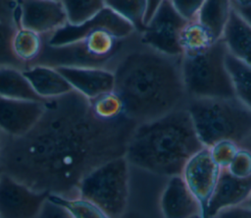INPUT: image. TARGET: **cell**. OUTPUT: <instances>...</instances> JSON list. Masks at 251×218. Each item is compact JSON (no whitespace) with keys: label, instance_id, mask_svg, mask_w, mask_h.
Instances as JSON below:
<instances>
[{"label":"cell","instance_id":"32","mask_svg":"<svg viewBox=\"0 0 251 218\" xmlns=\"http://www.w3.org/2000/svg\"><path fill=\"white\" fill-rule=\"evenodd\" d=\"M213 218H251V207L240 204L221 210Z\"/></svg>","mask_w":251,"mask_h":218},{"label":"cell","instance_id":"14","mask_svg":"<svg viewBox=\"0 0 251 218\" xmlns=\"http://www.w3.org/2000/svg\"><path fill=\"white\" fill-rule=\"evenodd\" d=\"M250 194L251 178H236L226 168H223L216 189L208 203L205 218H213L225 208L245 203Z\"/></svg>","mask_w":251,"mask_h":218},{"label":"cell","instance_id":"1","mask_svg":"<svg viewBox=\"0 0 251 218\" xmlns=\"http://www.w3.org/2000/svg\"><path fill=\"white\" fill-rule=\"evenodd\" d=\"M137 123L126 115L97 118L78 92L48 99L38 122L25 135L5 136L1 168L38 191L68 196L99 165L125 156Z\"/></svg>","mask_w":251,"mask_h":218},{"label":"cell","instance_id":"22","mask_svg":"<svg viewBox=\"0 0 251 218\" xmlns=\"http://www.w3.org/2000/svg\"><path fill=\"white\" fill-rule=\"evenodd\" d=\"M48 199L66 209L74 218H111L92 201L81 196H66L49 193Z\"/></svg>","mask_w":251,"mask_h":218},{"label":"cell","instance_id":"35","mask_svg":"<svg viewBox=\"0 0 251 218\" xmlns=\"http://www.w3.org/2000/svg\"><path fill=\"white\" fill-rule=\"evenodd\" d=\"M2 151H3V138L0 136V161H1V157H2Z\"/></svg>","mask_w":251,"mask_h":218},{"label":"cell","instance_id":"24","mask_svg":"<svg viewBox=\"0 0 251 218\" xmlns=\"http://www.w3.org/2000/svg\"><path fill=\"white\" fill-rule=\"evenodd\" d=\"M89 103L93 114L101 120L113 121L125 116L123 101L115 90L101 94Z\"/></svg>","mask_w":251,"mask_h":218},{"label":"cell","instance_id":"13","mask_svg":"<svg viewBox=\"0 0 251 218\" xmlns=\"http://www.w3.org/2000/svg\"><path fill=\"white\" fill-rule=\"evenodd\" d=\"M56 68L73 89L88 100L115 88L114 71L106 67L59 66Z\"/></svg>","mask_w":251,"mask_h":218},{"label":"cell","instance_id":"16","mask_svg":"<svg viewBox=\"0 0 251 218\" xmlns=\"http://www.w3.org/2000/svg\"><path fill=\"white\" fill-rule=\"evenodd\" d=\"M222 40L231 56L251 66V25L233 9Z\"/></svg>","mask_w":251,"mask_h":218},{"label":"cell","instance_id":"12","mask_svg":"<svg viewBox=\"0 0 251 218\" xmlns=\"http://www.w3.org/2000/svg\"><path fill=\"white\" fill-rule=\"evenodd\" d=\"M159 207L165 218L203 217L199 200L181 175L169 178L159 195Z\"/></svg>","mask_w":251,"mask_h":218},{"label":"cell","instance_id":"26","mask_svg":"<svg viewBox=\"0 0 251 218\" xmlns=\"http://www.w3.org/2000/svg\"><path fill=\"white\" fill-rule=\"evenodd\" d=\"M17 28L18 25L16 23L0 22V67L20 68L23 66L12 50V38Z\"/></svg>","mask_w":251,"mask_h":218},{"label":"cell","instance_id":"21","mask_svg":"<svg viewBox=\"0 0 251 218\" xmlns=\"http://www.w3.org/2000/svg\"><path fill=\"white\" fill-rule=\"evenodd\" d=\"M226 67L235 97L251 111V66L237 60L227 52Z\"/></svg>","mask_w":251,"mask_h":218},{"label":"cell","instance_id":"4","mask_svg":"<svg viewBox=\"0 0 251 218\" xmlns=\"http://www.w3.org/2000/svg\"><path fill=\"white\" fill-rule=\"evenodd\" d=\"M185 108L206 147L221 140L245 143L251 137V111L236 97L188 98Z\"/></svg>","mask_w":251,"mask_h":218},{"label":"cell","instance_id":"23","mask_svg":"<svg viewBox=\"0 0 251 218\" xmlns=\"http://www.w3.org/2000/svg\"><path fill=\"white\" fill-rule=\"evenodd\" d=\"M106 7L128 22L140 33L145 27L147 0H105Z\"/></svg>","mask_w":251,"mask_h":218},{"label":"cell","instance_id":"20","mask_svg":"<svg viewBox=\"0 0 251 218\" xmlns=\"http://www.w3.org/2000/svg\"><path fill=\"white\" fill-rule=\"evenodd\" d=\"M232 12L231 0H205L196 19L222 39Z\"/></svg>","mask_w":251,"mask_h":218},{"label":"cell","instance_id":"31","mask_svg":"<svg viewBox=\"0 0 251 218\" xmlns=\"http://www.w3.org/2000/svg\"><path fill=\"white\" fill-rule=\"evenodd\" d=\"M37 218H74V217L66 209L47 199Z\"/></svg>","mask_w":251,"mask_h":218},{"label":"cell","instance_id":"27","mask_svg":"<svg viewBox=\"0 0 251 218\" xmlns=\"http://www.w3.org/2000/svg\"><path fill=\"white\" fill-rule=\"evenodd\" d=\"M118 218H165L159 207V197L157 200L134 199L129 197L126 210Z\"/></svg>","mask_w":251,"mask_h":218},{"label":"cell","instance_id":"6","mask_svg":"<svg viewBox=\"0 0 251 218\" xmlns=\"http://www.w3.org/2000/svg\"><path fill=\"white\" fill-rule=\"evenodd\" d=\"M129 166L125 156L99 165L80 181L77 195L98 205L111 218H118L130 197Z\"/></svg>","mask_w":251,"mask_h":218},{"label":"cell","instance_id":"7","mask_svg":"<svg viewBox=\"0 0 251 218\" xmlns=\"http://www.w3.org/2000/svg\"><path fill=\"white\" fill-rule=\"evenodd\" d=\"M186 20L174 8L170 0H165L138 33L139 41L160 53L172 57H181L179 34Z\"/></svg>","mask_w":251,"mask_h":218},{"label":"cell","instance_id":"2","mask_svg":"<svg viewBox=\"0 0 251 218\" xmlns=\"http://www.w3.org/2000/svg\"><path fill=\"white\" fill-rule=\"evenodd\" d=\"M180 58L155 51L140 41L124 52L113 71L114 90L126 117L139 124L185 107L188 96Z\"/></svg>","mask_w":251,"mask_h":218},{"label":"cell","instance_id":"30","mask_svg":"<svg viewBox=\"0 0 251 218\" xmlns=\"http://www.w3.org/2000/svg\"><path fill=\"white\" fill-rule=\"evenodd\" d=\"M19 1L20 0H0V22H11L18 25Z\"/></svg>","mask_w":251,"mask_h":218},{"label":"cell","instance_id":"29","mask_svg":"<svg viewBox=\"0 0 251 218\" xmlns=\"http://www.w3.org/2000/svg\"><path fill=\"white\" fill-rule=\"evenodd\" d=\"M174 8L186 21L196 19L205 0H170Z\"/></svg>","mask_w":251,"mask_h":218},{"label":"cell","instance_id":"8","mask_svg":"<svg viewBox=\"0 0 251 218\" xmlns=\"http://www.w3.org/2000/svg\"><path fill=\"white\" fill-rule=\"evenodd\" d=\"M49 192L38 191L3 172L0 177V218H37Z\"/></svg>","mask_w":251,"mask_h":218},{"label":"cell","instance_id":"18","mask_svg":"<svg viewBox=\"0 0 251 218\" xmlns=\"http://www.w3.org/2000/svg\"><path fill=\"white\" fill-rule=\"evenodd\" d=\"M218 40L220 39L197 19L186 21L179 34L181 56L200 54L209 49Z\"/></svg>","mask_w":251,"mask_h":218},{"label":"cell","instance_id":"17","mask_svg":"<svg viewBox=\"0 0 251 218\" xmlns=\"http://www.w3.org/2000/svg\"><path fill=\"white\" fill-rule=\"evenodd\" d=\"M0 96L12 99L45 102L34 91L23 70L17 67H0Z\"/></svg>","mask_w":251,"mask_h":218},{"label":"cell","instance_id":"36","mask_svg":"<svg viewBox=\"0 0 251 218\" xmlns=\"http://www.w3.org/2000/svg\"><path fill=\"white\" fill-rule=\"evenodd\" d=\"M243 204H245V205L251 207V194H250V196L248 197V199L245 201V203H243Z\"/></svg>","mask_w":251,"mask_h":218},{"label":"cell","instance_id":"3","mask_svg":"<svg viewBox=\"0 0 251 218\" xmlns=\"http://www.w3.org/2000/svg\"><path fill=\"white\" fill-rule=\"evenodd\" d=\"M202 147L184 107L137 124L125 157L144 172L170 178L181 175L186 162Z\"/></svg>","mask_w":251,"mask_h":218},{"label":"cell","instance_id":"11","mask_svg":"<svg viewBox=\"0 0 251 218\" xmlns=\"http://www.w3.org/2000/svg\"><path fill=\"white\" fill-rule=\"evenodd\" d=\"M44 103L0 96V131L9 136L25 135L43 114Z\"/></svg>","mask_w":251,"mask_h":218},{"label":"cell","instance_id":"38","mask_svg":"<svg viewBox=\"0 0 251 218\" xmlns=\"http://www.w3.org/2000/svg\"><path fill=\"white\" fill-rule=\"evenodd\" d=\"M248 142H251V137H250V139H249V141Z\"/></svg>","mask_w":251,"mask_h":218},{"label":"cell","instance_id":"15","mask_svg":"<svg viewBox=\"0 0 251 218\" xmlns=\"http://www.w3.org/2000/svg\"><path fill=\"white\" fill-rule=\"evenodd\" d=\"M23 72L37 95L44 100L57 98L74 90L56 67L36 64Z\"/></svg>","mask_w":251,"mask_h":218},{"label":"cell","instance_id":"19","mask_svg":"<svg viewBox=\"0 0 251 218\" xmlns=\"http://www.w3.org/2000/svg\"><path fill=\"white\" fill-rule=\"evenodd\" d=\"M45 44L42 34L29 28L18 27L12 38V50L23 64L35 62L40 57Z\"/></svg>","mask_w":251,"mask_h":218},{"label":"cell","instance_id":"39","mask_svg":"<svg viewBox=\"0 0 251 218\" xmlns=\"http://www.w3.org/2000/svg\"><path fill=\"white\" fill-rule=\"evenodd\" d=\"M195 218H203V217H195Z\"/></svg>","mask_w":251,"mask_h":218},{"label":"cell","instance_id":"33","mask_svg":"<svg viewBox=\"0 0 251 218\" xmlns=\"http://www.w3.org/2000/svg\"><path fill=\"white\" fill-rule=\"evenodd\" d=\"M163 1H165V0H147L148 7H147L146 18H145V25L150 20V18L153 16V14L158 9V7L162 4Z\"/></svg>","mask_w":251,"mask_h":218},{"label":"cell","instance_id":"28","mask_svg":"<svg viewBox=\"0 0 251 218\" xmlns=\"http://www.w3.org/2000/svg\"><path fill=\"white\" fill-rule=\"evenodd\" d=\"M240 144L242 143H237L232 140H221L209 148L214 160L223 169L228 166Z\"/></svg>","mask_w":251,"mask_h":218},{"label":"cell","instance_id":"5","mask_svg":"<svg viewBox=\"0 0 251 218\" xmlns=\"http://www.w3.org/2000/svg\"><path fill=\"white\" fill-rule=\"evenodd\" d=\"M226 55V45L220 39L200 54L181 56V75L188 98L235 97Z\"/></svg>","mask_w":251,"mask_h":218},{"label":"cell","instance_id":"34","mask_svg":"<svg viewBox=\"0 0 251 218\" xmlns=\"http://www.w3.org/2000/svg\"><path fill=\"white\" fill-rule=\"evenodd\" d=\"M241 18H243L249 25H251V4L241 7V8H232Z\"/></svg>","mask_w":251,"mask_h":218},{"label":"cell","instance_id":"9","mask_svg":"<svg viewBox=\"0 0 251 218\" xmlns=\"http://www.w3.org/2000/svg\"><path fill=\"white\" fill-rule=\"evenodd\" d=\"M222 168L214 160L210 148L202 147L185 164L182 178L192 193L199 200L203 217L211 196L216 189Z\"/></svg>","mask_w":251,"mask_h":218},{"label":"cell","instance_id":"25","mask_svg":"<svg viewBox=\"0 0 251 218\" xmlns=\"http://www.w3.org/2000/svg\"><path fill=\"white\" fill-rule=\"evenodd\" d=\"M67 14L68 22L80 24L106 7L105 0H60Z\"/></svg>","mask_w":251,"mask_h":218},{"label":"cell","instance_id":"37","mask_svg":"<svg viewBox=\"0 0 251 218\" xmlns=\"http://www.w3.org/2000/svg\"><path fill=\"white\" fill-rule=\"evenodd\" d=\"M3 174V169L1 168V166H0V177H1V175Z\"/></svg>","mask_w":251,"mask_h":218},{"label":"cell","instance_id":"10","mask_svg":"<svg viewBox=\"0 0 251 218\" xmlns=\"http://www.w3.org/2000/svg\"><path fill=\"white\" fill-rule=\"evenodd\" d=\"M18 26L48 35L68 23L60 0H20Z\"/></svg>","mask_w":251,"mask_h":218}]
</instances>
